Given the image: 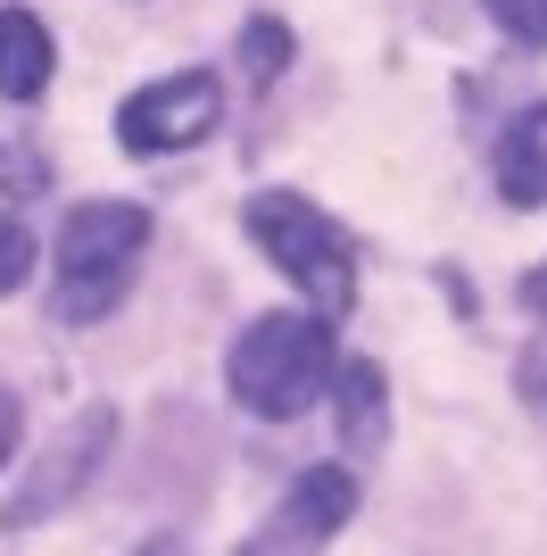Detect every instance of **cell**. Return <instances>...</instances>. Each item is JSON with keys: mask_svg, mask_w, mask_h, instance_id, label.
Segmentation results:
<instances>
[{"mask_svg": "<svg viewBox=\"0 0 547 556\" xmlns=\"http://www.w3.org/2000/svg\"><path fill=\"white\" fill-rule=\"evenodd\" d=\"M241 556H282V540H257V548H241ZM291 556H307V548H291Z\"/></svg>", "mask_w": 547, "mask_h": 556, "instance_id": "2e32d148", "label": "cell"}, {"mask_svg": "<svg viewBox=\"0 0 547 556\" xmlns=\"http://www.w3.org/2000/svg\"><path fill=\"white\" fill-rule=\"evenodd\" d=\"M481 9H489V17H498L514 42H531V50L547 42V0H481Z\"/></svg>", "mask_w": 547, "mask_h": 556, "instance_id": "8fae6325", "label": "cell"}, {"mask_svg": "<svg viewBox=\"0 0 547 556\" xmlns=\"http://www.w3.org/2000/svg\"><path fill=\"white\" fill-rule=\"evenodd\" d=\"M498 191L514 208H547V100L498 134Z\"/></svg>", "mask_w": 547, "mask_h": 556, "instance_id": "ba28073f", "label": "cell"}, {"mask_svg": "<svg viewBox=\"0 0 547 556\" xmlns=\"http://www.w3.org/2000/svg\"><path fill=\"white\" fill-rule=\"evenodd\" d=\"M50 84V25L34 9H0V100H42Z\"/></svg>", "mask_w": 547, "mask_h": 556, "instance_id": "9c48e42d", "label": "cell"}, {"mask_svg": "<svg viewBox=\"0 0 547 556\" xmlns=\"http://www.w3.org/2000/svg\"><path fill=\"white\" fill-rule=\"evenodd\" d=\"M523 399L547 416V349H523Z\"/></svg>", "mask_w": 547, "mask_h": 556, "instance_id": "4fadbf2b", "label": "cell"}, {"mask_svg": "<svg viewBox=\"0 0 547 556\" xmlns=\"http://www.w3.org/2000/svg\"><path fill=\"white\" fill-rule=\"evenodd\" d=\"M348 515H357V473L348 465H307L291 482V498H282V515H274V532L298 540V548H323Z\"/></svg>", "mask_w": 547, "mask_h": 556, "instance_id": "8992f818", "label": "cell"}, {"mask_svg": "<svg viewBox=\"0 0 547 556\" xmlns=\"http://www.w3.org/2000/svg\"><path fill=\"white\" fill-rule=\"evenodd\" d=\"M332 366H341V349H332V325L323 316H266L232 341V399L266 424H291L316 407V391H332Z\"/></svg>", "mask_w": 547, "mask_h": 556, "instance_id": "7a4b0ae2", "label": "cell"}, {"mask_svg": "<svg viewBox=\"0 0 547 556\" xmlns=\"http://www.w3.org/2000/svg\"><path fill=\"white\" fill-rule=\"evenodd\" d=\"M141 556H182V540H158V548H141Z\"/></svg>", "mask_w": 547, "mask_h": 556, "instance_id": "e0dca14e", "label": "cell"}, {"mask_svg": "<svg viewBox=\"0 0 547 556\" xmlns=\"http://www.w3.org/2000/svg\"><path fill=\"white\" fill-rule=\"evenodd\" d=\"M17 432H25V416H17V391H0V465L17 457Z\"/></svg>", "mask_w": 547, "mask_h": 556, "instance_id": "5bb4252c", "label": "cell"}, {"mask_svg": "<svg viewBox=\"0 0 547 556\" xmlns=\"http://www.w3.org/2000/svg\"><path fill=\"white\" fill-rule=\"evenodd\" d=\"M216 109H225V84L207 67H182L116 109V141L133 159H166V150H191L200 134H216Z\"/></svg>", "mask_w": 547, "mask_h": 556, "instance_id": "277c9868", "label": "cell"}, {"mask_svg": "<svg viewBox=\"0 0 547 556\" xmlns=\"http://www.w3.org/2000/svg\"><path fill=\"white\" fill-rule=\"evenodd\" d=\"M250 241L323 307V316H348V300H357V257H348V232L332 225L316 200H298V191H257L250 200Z\"/></svg>", "mask_w": 547, "mask_h": 556, "instance_id": "3957f363", "label": "cell"}, {"mask_svg": "<svg viewBox=\"0 0 547 556\" xmlns=\"http://www.w3.org/2000/svg\"><path fill=\"white\" fill-rule=\"evenodd\" d=\"M141 257H150V208H133V200H84V208L59 225L50 316H59V325H100V316L133 291Z\"/></svg>", "mask_w": 547, "mask_h": 556, "instance_id": "6da1fadb", "label": "cell"}, {"mask_svg": "<svg viewBox=\"0 0 547 556\" xmlns=\"http://www.w3.org/2000/svg\"><path fill=\"white\" fill-rule=\"evenodd\" d=\"M282 67H291V34H282L274 17H250V25H241V75H250L257 92H266Z\"/></svg>", "mask_w": 547, "mask_h": 556, "instance_id": "30bf717a", "label": "cell"}, {"mask_svg": "<svg viewBox=\"0 0 547 556\" xmlns=\"http://www.w3.org/2000/svg\"><path fill=\"white\" fill-rule=\"evenodd\" d=\"M332 416H341L348 457H373V448L390 441V391H382V366H373V357L332 366Z\"/></svg>", "mask_w": 547, "mask_h": 556, "instance_id": "52a82bcc", "label": "cell"}, {"mask_svg": "<svg viewBox=\"0 0 547 556\" xmlns=\"http://www.w3.org/2000/svg\"><path fill=\"white\" fill-rule=\"evenodd\" d=\"M109 441H116V416H109V407H84V416H67V424H59V441H50L34 465H25V482H17V498H9V515H0V523L17 532V523H42V515H59L75 490L100 473Z\"/></svg>", "mask_w": 547, "mask_h": 556, "instance_id": "5b68a950", "label": "cell"}, {"mask_svg": "<svg viewBox=\"0 0 547 556\" xmlns=\"http://www.w3.org/2000/svg\"><path fill=\"white\" fill-rule=\"evenodd\" d=\"M523 307L547 325V266H531V275H523Z\"/></svg>", "mask_w": 547, "mask_h": 556, "instance_id": "9a60e30c", "label": "cell"}, {"mask_svg": "<svg viewBox=\"0 0 547 556\" xmlns=\"http://www.w3.org/2000/svg\"><path fill=\"white\" fill-rule=\"evenodd\" d=\"M25 275H34V241H25L17 216H0V300H9Z\"/></svg>", "mask_w": 547, "mask_h": 556, "instance_id": "7c38bea8", "label": "cell"}]
</instances>
